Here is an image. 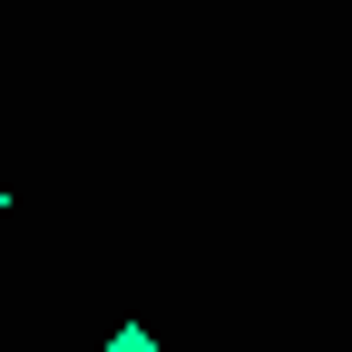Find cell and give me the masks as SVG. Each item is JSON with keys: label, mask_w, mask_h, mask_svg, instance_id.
I'll list each match as a JSON object with an SVG mask.
<instances>
[{"label": "cell", "mask_w": 352, "mask_h": 352, "mask_svg": "<svg viewBox=\"0 0 352 352\" xmlns=\"http://www.w3.org/2000/svg\"><path fill=\"white\" fill-rule=\"evenodd\" d=\"M0 206H10V196H0Z\"/></svg>", "instance_id": "2"}, {"label": "cell", "mask_w": 352, "mask_h": 352, "mask_svg": "<svg viewBox=\"0 0 352 352\" xmlns=\"http://www.w3.org/2000/svg\"><path fill=\"white\" fill-rule=\"evenodd\" d=\"M108 352H166V342H157L147 323H118V333H108Z\"/></svg>", "instance_id": "1"}]
</instances>
